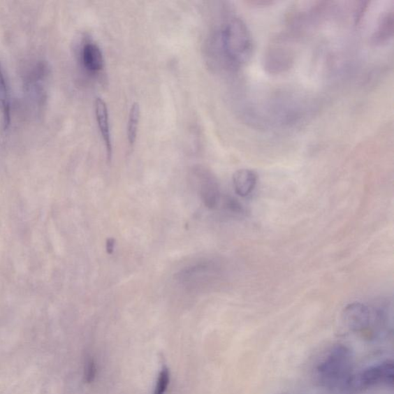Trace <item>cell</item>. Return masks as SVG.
<instances>
[{
	"label": "cell",
	"instance_id": "1",
	"mask_svg": "<svg viewBox=\"0 0 394 394\" xmlns=\"http://www.w3.org/2000/svg\"><path fill=\"white\" fill-rule=\"evenodd\" d=\"M215 50L219 63L236 71L251 60L254 54L253 36L245 22L233 17L227 20L215 36Z\"/></svg>",
	"mask_w": 394,
	"mask_h": 394
},
{
	"label": "cell",
	"instance_id": "2",
	"mask_svg": "<svg viewBox=\"0 0 394 394\" xmlns=\"http://www.w3.org/2000/svg\"><path fill=\"white\" fill-rule=\"evenodd\" d=\"M353 356L344 344L333 346L317 365L316 380L323 388L339 391L350 388L353 377Z\"/></svg>",
	"mask_w": 394,
	"mask_h": 394
},
{
	"label": "cell",
	"instance_id": "3",
	"mask_svg": "<svg viewBox=\"0 0 394 394\" xmlns=\"http://www.w3.org/2000/svg\"><path fill=\"white\" fill-rule=\"evenodd\" d=\"M393 363L386 360L362 371L358 376H353L351 386L357 391H365L378 386H393Z\"/></svg>",
	"mask_w": 394,
	"mask_h": 394
},
{
	"label": "cell",
	"instance_id": "4",
	"mask_svg": "<svg viewBox=\"0 0 394 394\" xmlns=\"http://www.w3.org/2000/svg\"><path fill=\"white\" fill-rule=\"evenodd\" d=\"M341 321L347 331L363 333L374 323L373 310L361 302H353L344 309Z\"/></svg>",
	"mask_w": 394,
	"mask_h": 394
},
{
	"label": "cell",
	"instance_id": "5",
	"mask_svg": "<svg viewBox=\"0 0 394 394\" xmlns=\"http://www.w3.org/2000/svg\"><path fill=\"white\" fill-rule=\"evenodd\" d=\"M294 61L293 52L282 45H274L264 56V67L271 73L289 70Z\"/></svg>",
	"mask_w": 394,
	"mask_h": 394
},
{
	"label": "cell",
	"instance_id": "6",
	"mask_svg": "<svg viewBox=\"0 0 394 394\" xmlns=\"http://www.w3.org/2000/svg\"><path fill=\"white\" fill-rule=\"evenodd\" d=\"M95 115L98 130H100L105 144V151H107L108 161H110L112 155V147L109 112L107 103H105L102 98L98 97L96 98Z\"/></svg>",
	"mask_w": 394,
	"mask_h": 394
},
{
	"label": "cell",
	"instance_id": "7",
	"mask_svg": "<svg viewBox=\"0 0 394 394\" xmlns=\"http://www.w3.org/2000/svg\"><path fill=\"white\" fill-rule=\"evenodd\" d=\"M393 30L394 10L393 7H391L384 11L379 18L376 29L371 36V43L375 45L388 43L393 36Z\"/></svg>",
	"mask_w": 394,
	"mask_h": 394
},
{
	"label": "cell",
	"instance_id": "8",
	"mask_svg": "<svg viewBox=\"0 0 394 394\" xmlns=\"http://www.w3.org/2000/svg\"><path fill=\"white\" fill-rule=\"evenodd\" d=\"M81 59L83 66L90 73L102 71L104 59L101 49L94 43H87L83 45Z\"/></svg>",
	"mask_w": 394,
	"mask_h": 394
},
{
	"label": "cell",
	"instance_id": "9",
	"mask_svg": "<svg viewBox=\"0 0 394 394\" xmlns=\"http://www.w3.org/2000/svg\"><path fill=\"white\" fill-rule=\"evenodd\" d=\"M256 182V173L248 169L239 170L233 176L235 192L242 197L247 196L254 191Z\"/></svg>",
	"mask_w": 394,
	"mask_h": 394
},
{
	"label": "cell",
	"instance_id": "10",
	"mask_svg": "<svg viewBox=\"0 0 394 394\" xmlns=\"http://www.w3.org/2000/svg\"><path fill=\"white\" fill-rule=\"evenodd\" d=\"M200 193L203 203L209 209H217L221 203L223 196L217 184L211 178L204 179L200 185Z\"/></svg>",
	"mask_w": 394,
	"mask_h": 394
},
{
	"label": "cell",
	"instance_id": "11",
	"mask_svg": "<svg viewBox=\"0 0 394 394\" xmlns=\"http://www.w3.org/2000/svg\"><path fill=\"white\" fill-rule=\"evenodd\" d=\"M0 110L3 113L4 129L6 130L11 120L10 100L1 64H0Z\"/></svg>",
	"mask_w": 394,
	"mask_h": 394
},
{
	"label": "cell",
	"instance_id": "12",
	"mask_svg": "<svg viewBox=\"0 0 394 394\" xmlns=\"http://www.w3.org/2000/svg\"><path fill=\"white\" fill-rule=\"evenodd\" d=\"M140 119V107L138 103L131 105L130 112H129L127 124V140L131 147L134 146L138 139V128Z\"/></svg>",
	"mask_w": 394,
	"mask_h": 394
},
{
	"label": "cell",
	"instance_id": "13",
	"mask_svg": "<svg viewBox=\"0 0 394 394\" xmlns=\"http://www.w3.org/2000/svg\"><path fill=\"white\" fill-rule=\"evenodd\" d=\"M170 384V372L168 367H163L159 374L154 394H165Z\"/></svg>",
	"mask_w": 394,
	"mask_h": 394
},
{
	"label": "cell",
	"instance_id": "14",
	"mask_svg": "<svg viewBox=\"0 0 394 394\" xmlns=\"http://www.w3.org/2000/svg\"><path fill=\"white\" fill-rule=\"evenodd\" d=\"M96 374V363L93 358L89 357L85 362V378L87 383L94 381Z\"/></svg>",
	"mask_w": 394,
	"mask_h": 394
},
{
	"label": "cell",
	"instance_id": "15",
	"mask_svg": "<svg viewBox=\"0 0 394 394\" xmlns=\"http://www.w3.org/2000/svg\"><path fill=\"white\" fill-rule=\"evenodd\" d=\"M115 240L113 238H110L107 240V252L109 254H112L113 249H115Z\"/></svg>",
	"mask_w": 394,
	"mask_h": 394
}]
</instances>
